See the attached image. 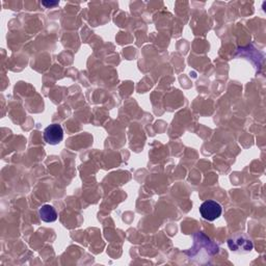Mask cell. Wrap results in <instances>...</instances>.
<instances>
[{
  "mask_svg": "<svg viewBox=\"0 0 266 266\" xmlns=\"http://www.w3.org/2000/svg\"><path fill=\"white\" fill-rule=\"evenodd\" d=\"M223 208L222 206L212 200L205 201V202L200 206V213L204 220L208 222H213L222 215Z\"/></svg>",
  "mask_w": 266,
  "mask_h": 266,
  "instance_id": "obj_1",
  "label": "cell"
},
{
  "mask_svg": "<svg viewBox=\"0 0 266 266\" xmlns=\"http://www.w3.org/2000/svg\"><path fill=\"white\" fill-rule=\"evenodd\" d=\"M63 139V130L62 127L59 124H52L48 126L44 130V140L47 143L52 144H59Z\"/></svg>",
  "mask_w": 266,
  "mask_h": 266,
  "instance_id": "obj_2",
  "label": "cell"
},
{
  "mask_svg": "<svg viewBox=\"0 0 266 266\" xmlns=\"http://www.w3.org/2000/svg\"><path fill=\"white\" fill-rule=\"evenodd\" d=\"M230 241L234 243L235 246H229L231 251L233 252H239V253H247L251 252L253 249V243L251 239H248L245 235L238 236L235 239H231Z\"/></svg>",
  "mask_w": 266,
  "mask_h": 266,
  "instance_id": "obj_3",
  "label": "cell"
},
{
  "mask_svg": "<svg viewBox=\"0 0 266 266\" xmlns=\"http://www.w3.org/2000/svg\"><path fill=\"white\" fill-rule=\"evenodd\" d=\"M41 220L45 223H53L58 220V212L51 205H44L39 210Z\"/></svg>",
  "mask_w": 266,
  "mask_h": 266,
  "instance_id": "obj_4",
  "label": "cell"
},
{
  "mask_svg": "<svg viewBox=\"0 0 266 266\" xmlns=\"http://www.w3.org/2000/svg\"><path fill=\"white\" fill-rule=\"evenodd\" d=\"M59 2H54V3H47V2H43L44 5H55V4H58Z\"/></svg>",
  "mask_w": 266,
  "mask_h": 266,
  "instance_id": "obj_5",
  "label": "cell"
}]
</instances>
